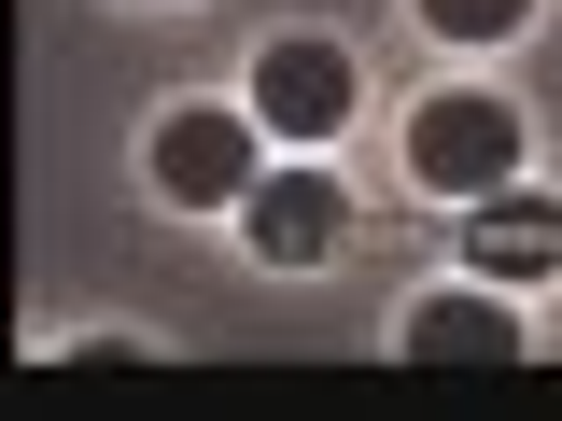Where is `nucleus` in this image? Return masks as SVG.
I'll return each instance as SVG.
<instances>
[{"mask_svg": "<svg viewBox=\"0 0 562 421\" xmlns=\"http://www.w3.org/2000/svg\"><path fill=\"white\" fill-rule=\"evenodd\" d=\"M408 169L436 197H492V183H520V113L479 99V84H450V99H422L408 113Z\"/></svg>", "mask_w": 562, "mask_h": 421, "instance_id": "f257e3e1", "label": "nucleus"}, {"mask_svg": "<svg viewBox=\"0 0 562 421\" xmlns=\"http://www.w3.org/2000/svg\"><path fill=\"white\" fill-rule=\"evenodd\" d=\"M254 169H268V155H254V113L183 99V113L155 127V183H169V197H198V210H239V197H254Z\"/></svg>", "mask_w": 562, "mask_h": 421, "instance_id": "f03ea898", "label": "nucleus"}, {"mask_svg": "<svg viewBox=\"0 0 562 421\" xmlns=\"http://www.w3.org/2000/svg\"><path fill=\"white\" fill-rule=\"evenodd\" d=\"M338 225H351V197L324 183V169H254V197H239V239H254L268 268H324Z\"/></svg>", "mask_w": 562, "mask_h": 421, "instance_id": "7ed1b4c3", "label": "nucleus"}, {"mask_svg": "<svg viewBox=\"0 0 562 421\" xmlns=\"http://www.w3.org/2000/svg\"><path fill=\"white\" fill-rule=\"evenodd\" d=\"M338 113H351V57H338V43H268V57H254V127L324 140Z\"/></svg>", "mask_w": 562, "mask_h": 421, "instance_id": "20e7f679", "label": "nucleus"}, {"mask_svg": "<svg viewBox=\"0 0 562 421\" xmlns=\"http://www.w3.org/2000/svg\"><path fill=\"white\" fill-rule=\"evenodd\" d=\"M464 253H479V281H549V268H562V210L492 183V197H479V225H464Z\"/></svg>", "mask_w": 562, "mask_h": 421, "instance_id": "39448f33", "label": "nucleus"}, {"mask_svg": "<svg viewBox=\"0 0 562 421\" xmlns=\"http://www.w3.org/2000/svg\"><path fill=\"white\" fill-rule=\"evenodd\" d=\"M394 338H408L422 365H506V351H520V323H506V295H422Z\"/></svg>", "mask_w": 562, "mask_h": 421, "instance_id": "423d86ee", "label": "nucleus"}, {"mask_svg": "<svg viewBox=\"0 0 562 421\" xmlns=\"http://www.w3.org/2000/svg\"><path fill=\"white\" fill-rule=\"evenodd\" d=\"M422 14H436V29H450V43H506V29H520V14H535V0H422Z\"/></svg>", "mask_w": 562, "mask_h": 421, "instance_id": "0eeeda50", "label": "nucleus"}]
</instances>
